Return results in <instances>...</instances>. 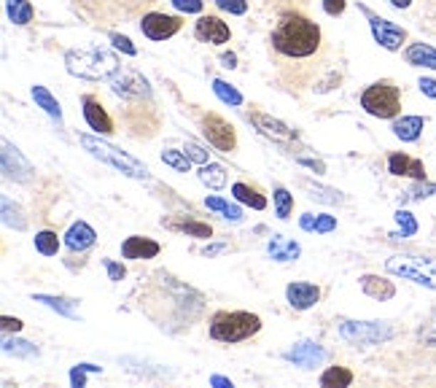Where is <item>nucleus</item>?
Instances as JSON below:
<instances>
[{
    "mask_svg": "<svg viewBox=\"0 0 436 388\" xmlns=\"http://www.w3.org/2000/svg\"><path fill=\"white\" fill-rule=\"evenodd\" d=\"M423 127H425L423 116H401V119L393 121V133H396V138L407 141V143L417 141L420 133H423Z\"/></svg>",
    "mask_w": 436,
    "mask_h": 388,
    "instance_id": "a878e982",
    "label": "nucleus"
},
{
    "mask_svg": "<svg viewBox=\"0 0 436 388\" xmlns=\"http://www.w3.org/2000/svg\"><path fill=\"white\" fill-rule=\"evenodd\" d=\"M345 0H323V11L328 14V16H339V14L345 11Z\"/></svg>",
    "mask_w": 436,
    "mask_h": 388,
    "instance_id": "3c124183",
    "label": "nucleus"
},
{
    "mask_svg": "<svg viewBox=\"0 0 436 388\" xmlns=\"http://www.w3.org/2000/svg\"><path fill=\"white\" fill-rule=\"evenodd\" d=\"M3 224L6 227H14V230H24L27 227V218H24L22 208L11 203L9 197H3Z\"/></svg>",
    "mask_w": 436,
    "mask_h": 388,
    "instance_id": "72a5a7b5",
    "label": "nucleus"
},
{
    "mask_svg": "<svg viewBox=\"0 0 436 388\" xmlns=\"http://www.w3.org/2000/svg\"><path fill=\"white\" fill-rule=\"evenodd\" d=\"M213 92H216L218 100H224L227 106H242L240 92H237L232 84H227V81H221V78H216V81H213Z\"/></svg>",
    "mask_w": 436,
    "mask_h": 388,
    "instance_id": "4c0bfd02",
    "label": "nucleus"
},
{
    "mask_svg": "<svg viewBox=\"0 0 436 388\" xmlns=\"http://www.w3.org/2000/svg\"><path fill=\"white\" fill-rule=\"evenodd\" d=\"M78 141H81V146L92 157H97L100 162L110 165V168H116L124 175H130V178H148V168H145L143 162H137L135 157L124 154L121 148L110 146L108 141H100V138H92V135H81Z\"/></svg>",
    "mask_w": 436,
    "mask_h": 388,
    "instance_id": "39448f33",
    "label": "nucleus"
},
{
    "mask_svg": "<svg viewBox=\"0 0 436 388\" xmlns=\"http://www.w3.org/2000/svg\"><path fill=\"white\" fill-rule=\"evenodd\" d=\"M286 300H289V305L294 310H310V307L318 305V300H321V289H318L315 283L296 280V283H289Z\"/></svg>",
    "mask_w": 436,
    "mask_h": 388,
    "instance_id": "a211bd4d",
    "label": "nucleus"
},
{
    "mask_svg": "<svg viewBox=\"0 0 436 388\" xmlns=\"http://www.w3.org/2000/svg\"><path fill=\"white\" fill-rule=\"evenodd\" d=\"M275 210H278V218H289L291 210H294V194L283 186L275 189Z\"/></svg>",
    "mask_w": 436,
    "mask_h": 388,
    "instance_id": "ea45409f",
    "label": "nucleus"
},
{
    "mask_svg": "<svg viewBox=\"0 0 436 388\" xmlns=\"http://www.w3.org/2000/svg\"><path fill=\"white\" fill-rule=\"evenodd\" d=\"M103 265H105V270H108V278H110V280H116V283H119V280L124 278V275H127L124 265H116V262H110V259H105Z\"/></svg>",
    "mask_w": 436,
    "mask_h": 388,
    "instance_id": "8fccbe9b",
    "label": "nucleus"
},
{
    "mask_svg": "<svg viewBox=\"0 0 436 388\" xmlns=\"http://www.w3.org/2000/svg\"><path fill=\"white\" fill-rule=\"evenodd\" d=\"M396 224L401 227V232L390 235V238H412L417 232V221H415L410 210H396Z\"/></svg>",
    "mask_w": 436,
    "mask_h": 388,
    "instance_id": "a19ab883",
    "label": "nucleus"
},
{
    "mask_svg": "<svg viewBox=\"0 0 436 388\" xmlns=\"http://www.w3.org/2000/svg\"><path fill=\"white\" fill-rule=\"evenodd\" d=\"M36 302H43L48 305L51 310H57V313L68 315V318H76V300H68V297H51V294H36Z\"/></svg>",
    "mask_w": 436,
    "mask_h": 388,
    "instance_id": "2f4dec72",
    "label": "nucleus"
},
{
    "mask_svg": "<svg viewBox=\"0 0 436 388\" xmlns=\"http://www.w3.org/2000/svg\"><path fill=\"white\" fill-rule=\"evenodd\" d=\"M86 372H100V367L95 364H78V367H73L71 369V383L76 388H81L86 383Z\"/></svg>",
    "mask_w": 436,
    "mask_h": 388,
    "instance_id": "79ce46f5",
    "label": "nucleus"
},
{
    "mask_svg": "<svg viewBox=\"0 0 436 388\" xmlns=\"http://www.w3.org/2000/svg\"><path fill=\"white\" fill-rule=\"evenodd\" d=\"M323 44V33L318 22H313L302 11H286L278 16V22L269 33V46L280 60H310L318 54Z\"/></svg>",
    "mask_w": 436,
    "mask_h": 388,
    "instance_id": "f257e3e1",
    "label": "nucleus"
},
{
    "mask_svg": "<svg viewBox=\"0 0 436 388\" xmlns=\"http://www.w3.org/2000/svg\"><path fill=\"white\" fill-rule=\"evenodd\" d=\"M388 170H390L393 175H410L415 181H423L425 178L423 162L407 157V154H390V157H388Z\"/></svg>",
    "mask_w": 436,
    "mask_h": 388,
    "instance_id": "aec40b11",
    "label": "nucleus"
},
{
    "mask_svg": "<svg viewBox=\"0 0 436 388\" xmlns=\"http://www.w3.org/2000/svg\"><path fill=\"white\" fill-rule=\"evenodd\" d=\"M172 6L183 14H199L202 11V0H172Z\"/></svg>",
    "mask_w": 436,
    "mask_h": 388,
    "instance_id": "09e8293b",
    "label": "nucleus"
},
{
    "mask_svg": "<svg viewBox=\"0 0 436 388\" xmlns=\"http://www.w3.org/2000/svg\"><path fill=\"white\" fill-rule=\"evenodd\" d=\"M261 332V318L256 313H245V310H221L210 318V337L218 342H242L251 340L254 335Z\"/></svg>",
    "mask_w": 436,
    "mask_h": 388,
    "instance_id": "20e7f679",
    "label": "nucleus"
},
{
    "mask_svg": "<svg viewBox=\"0 0 436 388\" xmlns=\"http://www.w3.org/2000/svg\"><path fill=\"white\" fill-rule=\"evenodd\" d=\"M3 173H6V178H14V181L19 183H27L33 178V165L9 141H3Z\"/></svg>",
    "mask_w": 436,
    "mask_h": 388,
    "instance_id": "2eb2a0df",
    "label": "nucleus"
},
{
    "mask_svg": "<svg viewBox=\"0 0 436 388\" xmlns=\"http://www.w3.org/2000/svg\"><path fill=\"white\" fill-rule=\"evenodd\" d=\"M315 218L318 216H313V213H304V216L299 218V227H302L304 232H315Z\"/></svg>",
    "mask_w": 436,
    "mask_h": 388,
    "instance_id": "4d7b16f0",
    "label": "nucleus"
},
{
    "mask_svg": "<svg viewBox=\"0 0 436 388\" xmlns=\"http://www.w3.org/2000/svg\"><path fill=\"white\" fill-rule=\"evenodd\" d=\"M162 162L170 165L172 170H178V173H189V168H192V159L186 157V151H175V148H165Z\"/></svg>",
    "mask_w": 436,
    "mask_h": 388,
    "instance_id": "e433bc0d",
    "label": "nucleus"
},
{
    "mask_svg": "<svg viewBox=\"0 0 436 388\" xmlns=\"http://www.w3.org/2000/svg\"><path fill=\"white\" fill-rule=\"evenodd\" d=\"M162 224L167 230H175V232H186L192 238H199V240H207L213 235V227L205 224V221H194V218H162Z\"/></svg>",
    "mask_w": 436,
    "mask_h": 388,
    "instance_id": "4be33fe9",
    "label": "nucleus"
},
{
    "mask_svg": "<svg viewBox=\"0 0 436 388\" xmlns=\"http://www.w3.org/2000/svg\"><path fill=\"white\" fill-rule=\"evenodd\" d=\"M6 11L14 24H30L36 16V9L30 6V0H6Z\"/></svg>",
    "mask_w": 436,
    "mask_h": 388,
    "instance_id": "c85d7f7f",
    "label": "nucleus"
},
{
    "mask_svg": "<svg viewBox=\"0 0 436 388\" xmlns=\"http://www.w3.org/2000/svg\"><path fill=\"white\" fill-rule=\"evenodd\" d=\"M210 383H213V386H221V388H232V380H227V377H221V375H213L210 377Z\"/></svg>",
    "mask_w": 436,
    "mask_h": 388,
    "instance_id": "680f3d73",
    "label": "nucleus"
},
{
    "mask_svg": "<svg viewBox=\"0 0 436 388\" xmlns=\"http://www.w3.org/2000/svg\"><path fill=\"white\" fill-rule=\"evenodd\" d=\"M0 324H3V332H19V329H22V321H19V318H11V315H3Z\"/></svg>",
    "mask_w": 436,
    "mask_h": 388,
    "instance_id": "864d4df0",
    "label": "nucleus"
},
{
    "mask_svg": "<svg viewBox=\"0 0 436 388\" xmlns=\"http://www.w3.org/2000/svg\"><path fill=\"white\" fill-rule=\"evenodd\" d=\"M361 108L377 119H393L401 111V92L393 81H377L361 95Z\"/></svg>",
    "mask_w": 436,
    "mask_h": 388,
    "instance_id": "0eeeda50",
    "label": "nucleus"
},
{
    "mask_svg": "<svg viewBox=\"0 0 436 388\" xmlns=\"http://www.w3.org/2000/svg\"><path fill=\"white\" fill-rule=\"evenodd\" d=\"M216 6L221 11L234 14V16H242V14L248 11V0H216Z\"/></svg>",
    "mask_w": 436,
    "mask_h": 388,
    "instance_id": "37998d69",
    "label": "nucleus"
},
{
    "mask_svg": "<svg viewBox=\"0 0 436 388\" xmlns=\"http://www.w3.org/2000/svg\"><path fill=\"white\" fill-rule=\"evenodd\" d=\"M385 270L399 275V278L415 280L420 286L436 289V259L434 256H412V254H399L390 256L385 262Z\"/></svg>",
    "mask_w": 436,
    "mask_h": 388,
    "instance_id": "423d86ee",
    "label": "nucleus"
},
{
    "mask_svg": "<svg viewBox=\"0 0 436 388\" xmlns=\"http://www.w3.org/2000/svg\"><path fill=\"white\" fill-rule=\"evenodd\" d=\"M36 248H38V254H43V256H57V251H60V238H57V232H51V230L38 232Z\"/></svg>",
    "mask_w": 436,
    "mask_h": 388,
    "instance_id": "f704fd0d",
    "label": "nucleus"
},
{
    "mask_svg": "<svg viewBox=\"0 0 436 388\" xmlns=\"http://www.w3.org/2000/svg\"><path fill=\"white\" fill-rule=\"evenodd\" d=\"M162 248H159L157 240L151 238H140V235H133L121 242V256L124 259H154Z\"/></svg>",
    "mask_w": 436,
    "mask_h": 388,
    "instance_id": "6ab92c4d",
    "label": "nucleus"
},
{
    "mask_svg": "<svg viewBox=\"0 0 436 388\" xmlns=\"http://www.w3.org/2000/svg\"><path fill=\"white\" fill-rule=\"evenodd\" d=\"M73 11L84 16L92 24H119L130 22L135 16L157 3V0H71Z\"/></svg>",
    "mask_w": 436,
    "mask_h": 388,
    "instance_id": "7ed1b4c3",
    "label": "nucleus"
},
{
    "mask_svg": "<svg viewBox=\"0 0 436 388\" xmlns=\"http://www.w3.org/2000/svg\"><path fill=\"white\" fill-rule=\"evenodd\" d=\"M181 19L178 16H170V14H143L140 16V30H143L145 38H151V41H167L172 38L178 30H181Z\"/></svg>",
    "mask_w": 436,
    "mask_h": 388,
    "instance_id": "f8f14e48",
    "label": "nucleus"
},
{
    "mask_svg": "<svg viewBox=\"0 0 436 388\" xmlns=\"http://www.w3.org/2000/svg\"><path fill=\"white\" fill-rule=\"evenodd\" d=\"M221 62H224V68H237V54L227 51V54H221Z\"/></svg>",
    "mask_w": 436,
    "mask_h": 388,
    "instance_id": "052dcab7",
    "label": "nucleus"
},
{
    "mask_svg": "<svg viewBox=\"0 0 436 388\" xmlns=\"http://www.w3.org/2000/svg\"><path fill=\"white\" fill-rule=\"evenodd\" d=\"M339 335L353 345H377L393 337V329L385 321H342Z\"/></svg>",
    "mask_w": 436,
    "mask_h": 388,
    "instance_id": "6e6552de",
    "label": "nucleus"
},
{
    "mask_svg": "<svg viewBox=\"0 0 436 388\" xmlns=\"http://www.w3.org/2000/svg\"><path fill=\"white\" fill-rule=\"evenodd\" d=\"M296 162L299 165H304V168L315 170V173H326V165L321 162V159H310V157H296Z\"/></svg>",
    "mask_w": 436,
    "mask_h": 388,
    "instance_id": "603ef678",
    "label": "nucleus"
},
{
    "mask_svg": "<svg viewBox=\"0 0 436 388\" xmlns=\"http://www.w3.org/2000/svg\"><path fill=\"white\" fill-rule=\"evenodd\" d=\"M337 230V218L328 216V213H321V216L315 218V232H321V235H326V232H334Z\"/></svg>",
    "mask_w": 436,
    "mask_h": 388,
    "instance_id": "49530a36",
    "label": "nucleus"
},
{
    "mask_svg": "<svg viewBox=\"0 0 436 388\" xmlns=\"http://www.w3.org/2000/svg\"><path fill=\"white\" fill-rule=\"evenodd\" d=\"M299 183H302V189L310 192V197H313L315 203H323V205H339V203H345L342 192L331 189V186H321V183H313L307 181V178H302Z\"/></svg>",
    "mask_w": 436,
    "mask_h": 388,
    "instance_id": "bb28decb",
    "label": "nucleus"
},
{
    "mask_svg": "<svg viewBox=\"0 0 436 388\" xmlns=\"http://www.w3.org/2000/svg\"><path fill=\"white\" fill-rule=\"evenodd\" d=\"M232 194L240 200L242 205H251L254 210H264V208H266L264 197L256 192L254 186H248V183H234V186H232Z\"/></svg>",
    "mask_w": 436,
    "mask_h": 388,
    "instance_id": "c756f323",
    "label": "nucleus"
},
{
    "mask_svg": "<svg viewBox=\"0 0 436 388\" xmlns=\"http://www.w3.org/2000/svg\"><path fill=\"white\" fill-rule=\"evenodd\" d=\"M353 383V372L345 367H328L321 375V386L323 388H348Z\"/></svg>",
    "mask_w": 436,
    "mask_h": 388,
    "instance_id": "7c9ffc66",
    "label": "nucleus"
},
{
    "mask_svg": "<svg viewBox=\"0 0 436 388\" xmlns=\"http://www.w3.org/2000/svg\"><path fill=\"white\" fill-rule=\"evenodd\" d=\"M110 92L124 97L130 103H140V100H151V86L143 76L133 68H121L113 78H110Z\"/></svg>",
    "mask_w": 436,
    "mask_h": 388,
    "instance_id": "1a4fd4ad",
    "label": "nucleus"
},
{
    "mask_svg": "<svg viewBox=\"0 0 436 388\" xmlns=\"http://www.w3.org/2000/svg\"><path fill=\"white\" fill-rule=\"evenodd\" d=\"M266 254L275 262H294L299 256V242L286 240L283 235H272V240L266 242Z\"/></svg>",
    "mask_w": 436,
    "mask_h": 388,
    "instance_id": "b1692460",
    "label": "nucleus"
},
{
    "mask_svg": "<svg viewBox=\"0 0 436 388\" xmlns=\"http://www.w3.org/2000/svg\"><path fill=\"white\" fill-rule=\"evenodd\" d=\"M361 289L366 297H372V300H380V302H385V300H393V294H396V286L390 283V280L380 278V275H363L361 278Z\"/></svg>",
    "mask_w": 436,
    "mask_h": 388,
    "instance_id": "5701e85b",
    "label": "nucleus"
},
{
    "mask_svg": "<svg viewBox=\"0 0 436 388\" xmlns=\"http://www.w3.org/2000/svg\"><path fill=\"white\" fill-rule=\"evenodd\" d=\"M110 41H113V46L116 48H121L124 54H130V57H135L137 54V48L133 46V41L127 36H119V33H110Z\"/></svg>",
    "mask_w": 436,
    "mask_h": 388,
    "instance_id": "de8ad7c7",
    "label": "nucleus"
},
{
    "mask_svg": "<svg viewBox=\"0 0 436 388\" xmlns=\"http://www.w3.org/2000/svg\"><path fill=\"white\" fill-rule=\"evenodd\" d=\"M369 24H372V36H375V41L383 48H388V51H396V48H401V44L407 41V30H404V27L388 22V19H380L375 14H369Z\"/></svg>",
    "mask_w": 436,
    "mask_h": 388,
    "instance_id": "ddd939ff",
    "label": "nucleus"
},
{
    "mask_svg": "<svg viewBox=\"0 0 436 388\" xmlns=\"http://www.w3.org/2000/svg\"><path fill=\"white\" fill-rule=\"evenodd\" d=\"M417 342L420 345H428V348H436V310L423 321V327L417 329Z\"/></svg>",
    "mask_w": 436,
    "mask_h": 388,
    "instance_id": "58836bf2",
    "label": "nucleus"
},
{
    "mask_svg": "<svg viewBox=\"0 0 436 388\" xmlns=\"http://www.w3.org/2000/svg\"><path fill=\"white\" fill-rule=\"evenodd\" d=\"M390 3H393V6H396V9H407V6H410L412 0H390Z\"/></svg>",
    "mask_w": 436,
    "mask_h": 388,
    "instance_id": "e2e57ef3",
    "label": "nucleus"
},
{
    "mask_svg": "<svg viewBox=\"0 0 436 388\" xmlns=\"http://www.w3.org/2000/svg\"><path fill=\"white\" fill-rule=\"evenodd\" d=\"M97 240V232L86 224V221H76L68 235H65V245L71 248V251H86V248H92Z\"/></svg>",
    "mask_w": 436,
    "mask_h": 388,
    "instance_id": "412c9836",
    "label": "nucleus"
},
{
    "mask_svg": "<svg viewBox=\"0 0 436 388\" xmlns=\"http://www.w3.org/2000/svg\"><path fill=\"white\" fill-rule=\"evenodd\" d=\"M33 100H36L41 108L46 111L51 119L57 121V124H62V108H60V103H57V97L48 92L46 86H33Z\"/></svg>",
    "mask_w": 436,
    "mask_h": 388,
    "instance_id": "cd10ccee",
    "label": "nucleus"
},
{
    "mask_svg": "<svg viewBox=\"0 0 436 388\" xmlns=\"http://www.w3.org/2000/svg\"><path fill=\"white\" fill-rule=\"evenodd\" d=\"M81 106H84L86 124H89L97 135H110V133H113V119H110L108 111L103 108V103H100L95 95L81 97Z\"/></svg>",
    "mask_w": 436,
    "mask_h": 388,
    "instance_id": "dca6fc26",
    "label": "nucleus"
},
{
    "mask_svg": "<svg viewBox=\"0 0 436 388\" xmlns=\"http://www.w3.org/2000/svg\"><path fill=\"white\" fill-rule=\"evenodd\" d=\"M199 181L210 186V189H224V183H227V170L221 168V165H202L199 168Z\"/></svg>",
    "mask_w": 436,
    "mask_h": 388,
    "instance_id": "473e14b6",
    "label": "nucleus"
},
{
    "mask_svg": "<svg viewBox=\"0 0 436 388\" xmlns=\"http://www.w3.org/2000/svg\"><path fill=\"white\" fill-rule=\"evenodd\" d=\"M434 194H436V183H425L423 178V181H417L410 189V200H425V197H434Z\"/></svg>",
    "mask_w": 436,
    "mask_h": 388,
    "instance_id": "a18cd8bd",
    "label": "nucleus"
},
{
    "mask_svg": "<svg viewBox=\"0 0 436 388\" xmlns=\"http://www.w3.org/2000/svg\"><path fill=\"white\" fill-rule=\"evenodd\" d=\"M404 60L415 65V68H431V71H436V48L428 46V44H412L404 51Z\"/></svg>",
    "mask_w": 436,
    "mask_h": 388,
    "instance_id": "393cba45",
    "label": "nucleus"
},
{
    "mask_svg": "<svg viewBox=\"0 0 436 388\" xmlns=\"http://www.w3.org/2000/svg\"><path fill=\"white\" fill-rule=\"evenodd\" d=\"M202 133H205L207 143L216 146L218 151H224V154H232V151H234V146H237L234 127H232L224 116L213 113V111H207L205 116H202Z\"/></svg>",
    "mask_w": 436,
    "mask_h": 388,
    "instance_id": "9d476101",
    "label": "nucleus"
},
{
    "mask_svg": "<svg viewBox=\"0 0 436 388\" xmlns=\"http://www.w3.org/2000/svg\"><path fill=\"white\" fill-rule=\"evenodd\" d=\"M65 65H68L71 76L86 78V81H110L121 71L119 57L103 46L73 48L65 54Z\"/></svg>",
    "mask_w": 436,
    "mask_h": 388,
    "instance_id": "f03ea898",
    "label": "nucleus"
},
{
    "mask_svg": "<svg viewBox=\"0 0 436 388\" xmlns=\"http://www.w3.org/2000/svg\"><path fill=\"white\" fill-rule=\"evenodd\" d=\"M227 248H229L227 242H213V245H205V248H202V256H216V254H224Z\"/></svg>",
    "mask_w": 436,
    "mask_h": 388,
    "instance_id": "6e6d98bb",
    "label": "nucleus"
},
{
    "mask_svg": "<svg viewBox=\"0 0 436 388\" xmlns=\"http://www.w3.org/2000/svg\"><path fill=\"white\" fill-rule=\"evenodd\" d=\"M283 359H286V362H291L294 367L315 369V367H321V364L326 362V351H323L321 345L310 342V340H302V342H296L291 351L283 353Z\"/></svg>",
    "mask_w": 436,
    "mask_h": 388,
    "instance_id": "4468645a",
    "label": "nucleus"
},
{
    "mask_svg": "<svg viewBox=\"0 0 436 388\" xmlns=\"http://www.w3.org/2000/svg\"><path fill=\"white\" fill-rule=\"evenodd\" d=\"M3 351L14 353V356H19V359H36V356H38V348L33 345V342H27V340L6 337V342H3Z\"/></svg>",
    "mask_w": 436,
    "mask_h": 388,
    "instance_id": "c9c22d12",
    "label": "nucleus"
},
{
    "mask_svg": "<svg viewBox=\"0 0 436 388\" xmlns=\"http://www.w3.org/2000/svg\"><path fill=\"white\" fill-rule=\"evenodd\" d=\"M420 89H423V95L436 97V81H434V78H420Z\"/></svg>",
    "mask_w": 436,
    "mask_h": 388,
    "instance_id": "13d9d810",
    "label": "nucleus"
},
{
    "mask_svg": "<svg viewBox=\"0 0 436 388\" xmlns=\"http://www.w3.org/2000/svg\"><path fill=\"white\" fill-rule=\"evenodd\" d=\"M248 121L264 138L275 141V143H291V141H296V130H291L289 124H283L280 119H272L264 111H248Z\"/></svg>",
    "mask_w": 436,
    "mask_h": 388,
    "instance_id": "9b49d317",
    "label": "nucleus"
},
{
    "mask_svg": "<svg viewBox=\"0 0 436 388\" xmlns=\"http://www.w3.org/2000/svg\"><path fill=\"white\" fill-rule=\"evenodd\" d=\"M183 151H186V157L192 159V162H199V165H207V148H202L199 143H194V141H186L183 146Z\"/></svg>",
    "mask_w": 436,
    "mask_h": 388,
    "instance_id": "c03bdc74",
    "label": "nucleus"
},
{
    "mask_svg": "<svg viewBox=\"0 0 436 388\" xmlns=\"http://www.w3.org/2000/svg\"><path fill=\"white\" fill-rule=\"evenodd\" d=\"M194 36L199 38V41H205V44H227L232 38V30L227 22H221L218 16H199L197 24H194Z\"/></svg>",
    "mask_w": 436,
    "mask_h": 388,
    "instance_id": "f3484780",
    "label": "nucleus"
},
{
    "mask_svg": "<svg viewBox=\"0 0 436 388\" xmlns=\"http://www.w3.org/2000/svg\"><path fill=\"white\" fill-rule=\"evenodd\" d=\"M224 218L237 224V221H242V210L237 205H227V208H224Z\"/></svg>",
    "mask_w": 436,
    "mask_h": 388,
    "instance_id": "5fc2aeb1",
    "label": "nucleus"
},
{
    "mask_svg": "<svg viewBox=\"0 0 436 388\" xmlns=\"http://www.w3.org/2000/svg\"><path fill=\"white\" fill-rule=\"evenodd\" d=\"M205 205L210 208V210H221V213H224V208L229 205V203H224L221 197H207V200H205Z\"/></svg>",
    "mask_w": 436,
    "mask_h": 388,
    "instance_id": "bf43d9fd",
    "label": "nucleus"
}]
</instances>
